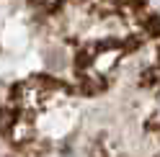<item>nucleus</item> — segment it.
I'll return each instance as SVG.
<instances>
[{"instance_id":"nucleus-1","label":"nucleus","mask_w":160,"mask_h":157,"mask_svg":"<svg viewBox=\"0 0 160 157\" xmlns=\"http://www.w3.org/2000/svg\"><path fill=\"white\" fill-rule=\"evenodd\" d=\"M0 157H160L158 8L0 0Z\"/></svg>"}]
</instances>
